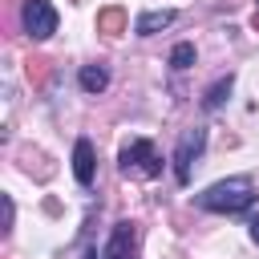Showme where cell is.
I'll list each match as a JSON object with an SVG mask.
<instances>
[{
  "mask_svg": "<svg viewBox=\"0 0 259 259\" xmlns=\"http://www.w3.org/2000/svg\"><path fill=\"white\" fill-rule=\"evenodd\" d=\"M190 65H194V45H190V40H178V45L170 49V69L182 73V69H190Z\"/></svg>",
  "mask_w": 259,
  "mask_h": 259,
  "instance_id": "cell-10",
  "label": "cell"
},
{
  "mask_svg": "<svg viewBox=\"0 0 259 259\" xmlns=\"http://www.w3.org/2000/svg\"><path fill=\"white\" fill-rule=\"evenodd\" d=\"M101 259H138V223L121 219V223L109 231V239H105V247H101Z\"/></svg>",
  "mask_w": 259,
  "mask_h": 259,
  "instance_id": "cell-5",
  "label": "cell"
},
{
  "mask_svg": "<svg viewBox=\"0 0 259 259\" xmlns=\"http://www.w3.org/2000/svg\"><path fill=\"white\" fill-rule=\"evenodd\" d=\"M20 28L28 40H49L57 32V8L49 0H24L20 4Z\"/></svg>",
  "mask_w": 259,
  "mask_h": 259,
  "instance_id": "cell-4",
  "label": "cell"
},
{
  "mask_svg": "<svg viewBox=\"0 0 259 259\" xmlns=\"http://www.w3.org/2000/svg\"><path fill=\"white\" fill-rule=\"evenodd\" d=\"M174 20H178V12H174V8H154V12H142V16L134 20V32H138V36H154V32L170 28Z\"/></svg>",
  "mask_w": 259,
  "mask_h": 259,
  "instance_id": "cell-7",
  "label": "cell"
},
{
  "mask_svg": "<svg viewBox=\"0 0 259 259\" xmlns=\"http://www.w3.org/2000/svg\"><path fill=\"white\" fill-rule=\"evenodd\" d=\"M73 178H77V186H93V178H97V154H93V142L89 138H77L73 142Z\"/></svg>",
  "mask_w": 259,
  "mask_h": 259,
  "instance_id": "cell-6",
  "label": "cell"
},
{
  "mask_svg": "<svg viewBox=\"0 0 259 259\" xmlns=\"http://www.w3.org/2000/svg\"><path fill=\"white\" fill-rule=\"evenodd\" d=\"M231 89H235V73H227V77H219L214 85H206V93H202V109H206V113L223 109V101L231 97Z\"/></svg>",
  "mask_w": 259,
  "mask_h": 259,
  "instance_id": "cell-9",
  "label": "cell"
},
{
  "mask_svg": "<svg viewBox=\"0 0 259 259\" xmlns=\"http://www.w3.org/2000/svg\"><path fill=\"white\" fill-rule=\"evenodd\" d=\"M247 231H251V239H255V247H259V214H251V223H247Z\"/></svg>",
  "mask_w": 259,
  "mask_h": 259,
  "instance_id": "cell-12",
  "label": "cell"
},
{
  "mask_svg": "<svg viewBox=\"0 0 259 259\" xmlns=\"http://www.w3.org/2000/svg\"><path fill=\"white\" fill-rule=\"evenodd\" d=\"M194 206L198 210H210V214H243L255 206V182L247 174H235V178H219L210 182L202 194H194Z\"/></svg>",
  "mask_w": 259,
  "mask_h": 259,
  "instance_id": "cell-1",
  "label": "cell"
},
{
  "mask_svg": "<svg viewBox=\"0 0 259 259\" xmlns=\"http://www.w3.org/2000/svg\"><path fill=\"white\" fill-rule=\"evenodd\" d=\"M202 150H206V125H190V130H182L178 134V146H174V182L178 186H186L190 182V174H194V162L202 158Z\"/></svg>",
  "mask_w": 259,
  "mask_h": 259,
  "instance_id": "cell-3",
  "label": "cell"
},
{
  "mask_svg": "<svg viewBox=\"0 0 259 259\" xmlns=\"http://www.w3.org/2000/svg\"><path fill=\"white\" fill-rule=\"evenodd\" d=\"M117 170L125 178H158L162 174V154L154 150L150 138H130L117 154Z\"/></svg>",
  "mask_w": 259,
  "mask_h": 259,
  "instance_id": "cell-2",
  "label": "cell"
},
{
  "mask_svg": "<svg viewBox=\"0 0 259 259\" xmlns=\"http://www.w3.org/2000/svg\"><path fill=\"white\" fill-rule=\"evenodd\" d=\"M77 85H81L85 93H105V89H109V69H105V65H81Z\"/></svg>",
  "mask_w": 259,
  "mask_h": 259,
  "instance_id": "cell-8",
  "label": "cell"
},
{
  "mask_svg": "<svg viewBox=\"0 0 259 259\" xmlns=\"http://www.w3.org/2000/svg\"><path fill=\"white\" fill-rule=\"evenodd\" d=\"M12 219H16V206H12V198H4V235L12 231Z\"/></svg>",
  "mask_w": 259,
  "mask_h": 259,
  "instance_id": "cell-11",
  "label": "cell"
},
{
  "mask_svg": "<svg viewBox=\"0 0 259 259\" xmlns=\"http://www.w3.org/2000/svg\"><path fill=\"white\" fill-rule=\"evenodd\" d=\"M81 259H97V247H85V255Z\"/></svg>",
  "mask_w": 259,
  "mask_h": 259,
  "instance_id": "cell-13",
  "label": "cell"
}]
</instances>
